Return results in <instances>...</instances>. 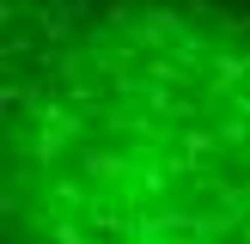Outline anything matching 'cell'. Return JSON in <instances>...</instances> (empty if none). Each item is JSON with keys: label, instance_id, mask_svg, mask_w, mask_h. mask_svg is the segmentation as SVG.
<instances>
[{"label": "cell", "instance_id": "6da1fadb", "mask_svg": "<svg viewBox=\"0 0 250 244\" xmlns=\"http://www.w3.org/2000/svg\"><path fill=\"white\" fill-rule=\"evenodd\" d=\"M6 244H250V0H6Z\"/></svg>", "mask_w": 250, "mask_h": 244}]
</instances>
